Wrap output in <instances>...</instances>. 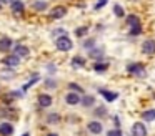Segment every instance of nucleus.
<instances>
[{"label":"nucleus","instance_id":"13","mask_svg":"<svg viewBox=\"0 0 155 136\" xmlns=\"http://www.w3.org/2000/svg\"><path fill=\"white\" fill-rule=\"evenodd\" d=\"M14 133V126L10 123H0V134L4 136H10Z\"/></svg>","mask_w":155,"mask_h":136},{"label":"nucleus","instance_id":"3","mask_svg":"<svg viewBox=\"0 0 155 136\" xmlns=\"http://www.w3.org/2000/svg\"><path fill=\"white\" fill-rule=\"evenodd\" d=\"M65 15H67V7H64V5L54 7V8H52V12H50V18H54V20L64 18Z\"/></svg>","mask_w":155,"mask_h":136},{"label":"nucleus","instance_id":"2","mask_svg":"<svg viewBox=\"0 0 155 136\" xmlns=\"http://www.w3.org/2000/svg\"><path fill=\"white\" fill-rule=\"evenodd\" d=\"M127 71L132 73V75H135V76H138V78H143V76L147 75V71H145V68H143L142 63H128Z\"/></svg>","mask_w":155,"mask_h":136},{"label":"nucleus","instance_id":"25","mask_svg":"<svg viewBox=\"0 0 155 136\" xmlns=\"http://www.w3.org/2000/svg\"><path fill=\"white\" fill-rule=\"evenodd\" d=\"M142 33V25H135V27H130V36H137Z\"/></svg>","mask_w":155,"mask_h":136},{"label":"nucleus","instance_id":"6","mask_svg":"<svg viewBox=\"0 0 155 136\" xmlns=\"http://www.w3.org/2000/svg\"><path fill=\"white\" fill-rule=\"evenodd\" d=\"M2 63H4L7 68H15V66L18 65V56L17 55H7L2 60Z\"/></svg>","mask_w":155,"mask_h":136},{"label":"nucleus","instance_id":"9","mask_svg":"<svg viewBox=\"0 0 155 136\" xmlns=\"http://www.w3.org/2000/svg\"><path fill=\"white\" fill-rule=\"evenodd\" d=\"M87 128H88V131H90L92 134H100V133L104 131V128H102V123H100V121H90Z\"/></svg>","mask_w":155,"mask_h":136},{"label":"nucleus","instance_id":"23","mask_svg":"<svg viewBox=\"0 0 155 136\" xmlns=\"http://www.w3.org/2000/svg\"><path fill=\"white\" fill-rule=\"evenodd\" d=\"M0 76L5 78V80H12L15 76V71H14V68H10V70H7V71H2V73H0Z\"/></svg>","mask_w":155,"mask_h":136},{"label":"nucleus","instance_id":"4","mask_svg":"<svg viewBox=\"0 0 155 136\" xmlns=\"http://www.w3.org/2000/svg\"><path fill=\"white\" fill-rule=\"evenodd\" d=\"M130 136H147V128L143 123H134Z\"/></svg>","mask_w":155,"mask_h":136},{"label":"nucleus","instance_id":"21","mask_svg":"<svg viewBox=\"0 0 155 136\" xmlns=\"http://www.w3.org/2000/svg\"><path fill=\"white\" fill-rule=\"evenodd\" d=\"M142 118H143L145 121H153L155 119V109H148V111H145L143 115H142Z\"/></svg>","mask_w":155,"mask_h":136},{"label":"nucleus","instance_id":"32","mask_svg":"<svg viewBox=\"0 0 155 136\" xmlns=\"http://www.w3.org/2000/svg\"><path fill=\"white\" fill-rule=\"evenodd\" d=\"M47 86H50V88L54 86V88H55V86H57V83H55V81H52V80L48 78V80H47Z\"/></svg>","mask_w":155,"mask_h":136},{"label":"nucleus","instance_id":"34","mask_svg":"<svg viewBox=\"0 0 155 136\" xmlns=\"http://www.w3.org/2000/svg\"><path fill=\"white\" fill-rule=\"evenodd\" d=\"M0 3L4 5V3H12V0H0Z\"/></svg>","mask_w":155,"mask_h":136},{"label":"nucleus","instance_id":"8","mask_svg":"<svg viewBox=\"0 0 155 136\" xmlns=\"http://www.w3.org/2000/svg\"><path fill=\"white\" fill-rule=\"evenodd\" d=\"M10 7H12V12L17 13V15L24 13V10H25V5H24V2H22V0H12Z\"/></svg>","mask_w":155,"mask_h":136},{"label":"nucleus","instance_id":"31","mask_svg":"<svg viewBox=\"0 0 155 136\" xmlns=\"http://www.w3.org/2000/svg\"><path fill=\"white\" fill-rule=\"evenodd\" d=\"M108 2V0H98V2L97 3H95V7H94V8L95 10H98V8H102V7H104L105 5V3H107Z\"/></svg>","mask_w":155,"mask_h":136},{"label":"nucleus","instance_id":"14","mask_svg":"<svg viewBox=\"0 0 155 136\" xmlns=\"http://www.w3.org/2000/svg\"><path fill=\"white\" fill-rule=\"evenodd\" d=\"M80 105L85 106V108H90V106L95 105V98H94V96H90V95H85L84 98H80Z\"/></svg>","mask_w":155,"mask_h":136},{"label":"nucleus","instance_id":"10","mask_svg":"<svg viewBox=\"0 0 155 136\" xmlns=\"http://www.w3.org/2000/svg\"><path fill=\"white\" fill-rule=\"evenodd\" d=\"M12 38H8V36H2L0 38V52H8V50L12 48Z\"/></svg>","mask_w":155,"mask_h":136},{"label":"nucleus","instance_id":"19","mask_svg":"<svg viewBox=\"0 0 155 136\" xmlns=\"http://www.w3.org/2000/svg\"><path fill=\"white\" fill-rule=\"evenodd\" d=\"M88 55H90V58H102L104 56V50L102 48H90V52H88Z\"/></svg>","mask_w":155,"mask_h":136},{"label":"nucleus","instance_id":"20","mask_svg":"<svg viewBox=\"0 0 155 136\" xmlns=\"http://www.w3.org/2000/svg\"><path fill=\"white\" fill-rule=\"evenodd\" d=\"M38 80H40V76H38V75H32V78L28 80L27 83H25V85H24V88H22V90H24V91H27V90L30 88L32 85H35V83H37Z\"/></svg>","mask_w":155,"mask_h":136},{"label":"nucleus","instance_id":"27","mask_svg":"<svg viewBox=\"0 0 155 136\" xmlns=\"http://www.w3.org/2000/svg\"><path fill=\"white\" fill-rule=\"evenodd\" d=\"M47 121L48 123H58V121H60V116H58L57 113H52V115H48Z\"/></svg>","mask_w":155,"mask_h":136},{"label":"nucleus","instance_id":"5","mask_svg":"<svg viewBox=\"0 0 155 136\" xmlns=\"http://www.w3.org/2000/svg\"><path fill=\"white\" fill-rule=\"evenodd\" d=\"M142 52L145 55H155V40H152V38L145 40L143 45H142Z\"/></svg>","mask_w":155,"mask_h":136},{"label":"nucleus","instance_id":"12","mask_svg":"<svg viewBox=\"0 0 155 136\" xmlns=\"http://www.w3.org/2000/svg\"><path fill=\"white\" fill-rule=\"evenodd\" d=\"M28 52H30V50L24 45H15L14 46V55H17L18 58H20V56H28Z\"/></svg>","mask_w":155,"mask_h":136},{"label":"nucleus","instance_id":"36","mask_svg":"<svg viewBox=\"0 0 155 136\" xmlns=\"http://www.w3.org/2000/svg\"><path fill=\"white\" fill-rule=\"evenodd\" d=\"M0 10H2V3H0Z\"/></svg>","mask_w":155,"mask_h":136},{"label":"nucleus","instance_id":"33","mask_svg":"<svg viewBox=\"0 0 155 136\" xmlns=\"http://www.w3.org/2000/svg\"><path fill=\"white\" fill-rule=\"evenodd\" d=\"M92 45H95V40H87L85 42V46H92Z\"/></svg>","mask_w":155,"mask_h":136},{"label":"nucleus","instance_id":"24","mask_svg":"<svg viewBox=\"0 0 155 136\" xmlns=\"http://www.w3.org/2000/svg\"><path fill=\"white\" fill-rule=\"evenodd\" d=\"M114 13H115V17H124L125 15L124 7H120L118 3H115V5H114Z\"/></svg>","mask_w":155,"mask_h":136},{"label":"nucleus","instance_id":"16","mask_svg":"<svg viewBox=\"0 0 155 136\" xmlns=\"http://www.w3.org/2000/svg\"><path fill=\"white\" fill-rule=\"evenodd\" d=\"M84 65H85V58H84V56L77 55V56L72 58V66H74V68H82Z\"/></svg>","mask_w":155,"mask_h":136},{"label":"nucleus","instance_id":"22","mask_svg":"<svg viewBox=\"0 0 155 136\" xmlns=\"http://www.w3.org/2000/svg\"><path fill=\"white\" fill-rule=\"evenodd\" d=\"M107 68H108V63H104V62H98V63H95V65H94V70H95V71H98V73L105 71Z\"/></svg>","mask_w":155,"mask_h":136},{"label":"nucleus","instance_id":"15","mask_svg":"<svg viewBox=\"0 0 155 136\" xmlns=\"http://www.w3.org/2000/svg\"><path fill=\"white\" fill-rule=\"evenodd\" d=\"M32 8H34L35 12H44V10L48 8V3H47V2H40V0H37V2L32 3Z\"/></svg>","mask_w":155,"mask_h":136},{"label":"nucleus","instance_id":"30","mask_svg":"<svg viewBox=\"0 0 155 136\" xmlns=\"http://www.w3.org/2000/svg\"><path fill=\"white\" fill-rule=\"evenodd\" d=\"M65 30L64 28H58V30H54V32H52V36H62V35H65Z\"/></svg>","mask_w":155,"mask_h":136},{"label":"nucleus","instance_id":"26","mask_svg":"<svg viewBox=\"0 0 155 136\" xmlns=\"http://www.w3.org/2000/svg\"><path fill=\"white\" fill-rule=\"evenodd\" d=\"M87 32H88V27H82V28L75 30V35H77V36H85V35H87Z\"/></svg>","mask_w":155,"mask_h":136},{"label":"nucleus","instance_id":"28","mask_svg":"<svg viewBox=\"0 0 155 136\" xmlns=\"http://www.w3.org/2000/svg\"><path fill=\"white\" fill-rule=\"evenodd\" d=\"M68 90H72V91H75V93H78V91H84L82 90V86H78V85H75V83H68Z\"/></svg>","mask_w":155,"mask_h":136},{"label":"nucleus","instance_id":"17","mask_svg":"<svg viewBox=\"0 0 155 136\" xmlns=\"http://www.w3.org/2000/svg\"><path fill=\"white\" fill-rule=\"evenodd\" d=\"M100 95L104 96L107 101H114V100H117V93H112V91H107V90H100Z\"/></svg>","mask_w":155,"mask_h":136},{"label":"nucleus","instance_id":"11","mask_svg":"<svg viewBox=\"0 0 155 136\" xmlns=\"http://www.w3.org/2000/svg\"><path fill=\"white\" fill-rule=\"evenodd\" d=\"M52 101H54V100H52V96L50 95H40L38 96V105L42 106V108H48V106L52 105Z\"/></svg>","mask_w":155,"mask_h":136},{"label":"nucleus","instance_id":"1","mask_svg":"<svg viewBox=\"0 0 155 136\" xmlns=\"http://www.w3.org/2000/svg\"><path fill=\"white\" fill-rule=\"evenodd\" d=\"M55 46H57V50H60V52H68V50H72L74 43H72V40L68 38V35L65 33V35H62V36H57Z\"/></svg>","mask_w":155,"mask_h":136},{"label":"nucleus","instance_id":"7","mask_svg":"<svg viewBox=\"0 0 155 136\" xmlns=\"http://www.w3.org/2000/svg\"><path fill=\"white\" fill-rule=\"evenodd\" d=\"M65 101H67V105L75 106V105L80 103V95L75 93V91H70V93H67V96H65Z\"/></svg>","mask_w":155,"mask_h":136},{"label":"nucleus","instance_id":"29","mask_svg":"<svg viewBox=\"0 0 155 136\" xmlns=\"http://www.w3.org/2000/svg\"><path fill=\"white\" fill-rule=\"evenodd\" d=\"M107 136H124L122 134V131L118 128H115V129H110V131H107Z\"/></svg>","mask_w":155,"mask_h":136},{"label":"nucleus","instance_id":"18","mask_svg":"<svg viewBox=\"0 0 155 136\" xmlns=\"http://www.w3.org/2000/svg\"><path fill=\"white\" fill-rule=\"evenodd\" d=\"M127 25H128V27L140 25V18H138L137 15H134V13H132V15H128V17H127Z\"/></svg>","mask_w":155,"mask_h":136},{"label":"nucleus","instance_id":"35","mask_svg":"<svg viewBox=\"0 0 155 136\" xmlns=\"http://www.w3.org/2000/svg\"><path fill=\"white\" fill-rule=\"evenodd\" d=\"M47 136H58V134H55V133H48Z\"/></svg>","mask_w":155,"mask_h":136}]
</instances>
